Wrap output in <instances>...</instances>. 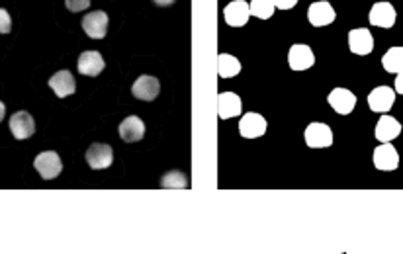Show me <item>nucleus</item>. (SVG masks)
<instances>
[{"label":"nucleus","instance_id":"obj_8","mask_svg":"<svg viewBox=\"0 0 403 254\" xmlns=\"http://www.w3.org/2000/svg\"><path fill=\"white\" fill-rule=\"evenodd\" d=\"M308 18H309V22H311V26L323 27V26H327V24H333V22H335L337 14H335V8H333L327 0H321V2H313V4L309 6Z\"/></svg>","mask_w":403,"mask_h":254},{"label":"nucleus","instance_id":"obj_1","mask_svg":"<svg viewBox=\"0 0 403 254\" xmlns=\"http://www.w3.org/2000/svg\"><path fill=\"white\" fill-rule=\"evenodd\" d=\"M34 166H36V170L40 173L43 180H53L63 170L61 157L55 151H45V153L38 155L36 161H34Z\"/></svg>","mask_w":403,"mask_h":254},{"label":"nucleus","instance_id":"obj_9","mask_svg":"<svg viewBox=\"0 0 403 254\" xmlns=\"http://www.w3.org/2000/svg\"><path fill=\"white\" fill-rule=\"evenodd\" d=\"M269 123L260 114H245L239 121V131L245 139H256L267 134Z\"/></svg>","mask_w":403,"mask_h":254},{"label":"nucleus","instance_id":"obj_13","mask_svg":"<svg viewBox=\"0 0 403 254\" xmlns=\"http://www.w3.org/2000/svg\"><path fill=\"white\" fill-rule=\"evenodd\" d=\"M10 131L16 139H29L36 134V121L27 112H16L10 118Z\"/></svg>","mask_w":403,"mask_h":254},{"label":"nucleus","instance_id":"obj_27","mask_svg":"<svg viewBox=\"0 0 403 254\" xmlns=\"http://www.w3.org/2000/svg\"><path fill=\"white\" fill-rule=\"evenodd\" d=\"M296 4L297 0H274V6L280 8V10H290V8H294Z\"/></svg>","mask_w":403,"mask_h":254},{"label":"nucleus","instance_id":"obj_30","mask_svg":"<svg viewBox=\"0 0 403 254\" xmlns=\"http://www.w3.org/2000/svg\"><path fill=\"white\" fill-rule=\"evenodd\" d=\"M4 114H6V107H4V104L0 102V121L4 120Z\"/></svg>","mask_w":403,"mask_h":254},{"label":"nucleus","instance_id":"obj_28","mask_svg":"<svg viewBox=\"0 0 403 254\" xmlns=\"http://www.w3.org/2000/svg\"><path fill=\"white\" fill-rule=\"evenodd\" d=\"M395 92L403 96V73H400L398 79H395Z\"/></svg>","mask_w":403,"mask_h":254},{"label":"nucleus","instance_id":"obj_26","mask_svg":"<svg viewBox=\"0 0 403 254\" xmlns=\"http://www.w3.org/2000/svg\"><path fill=\"white\" fill-rule=\"evenodd\" d=\"M10 27H12L10 16H8V12H6L4 8H0V34H8Z\"/></svg>","mask_w":403,"mask_h":254},{"label":"nucleus","instance_id":"obj_4","mask_svg":"<svg viewBox=\"0 0 403 254\" xmlns=\"http://www.w3.org/2000/svg\"><path fill=\"white\" fill-rule=\"evenodd\" d=\"M159 92H161V84L151 75H141L134 82V88H132V94H134L135 98L143 100V102H153L159 96Z\"/></svg>","mask_w":403,"mask_h":254},{"label":"nucleus","instance_id":"obj_12","mask_svg":"<svg viewBox=\"0 0 403 254\" xmlns=\"http://www.w3.org/2000/svg\"><path fill=\"white\" fill-rule=\"evenodd\" d=\"M349 47L354 55H368L374 49V38L366 27L352 29L349 34Z\"/></svg>","mask_w":403,"mask_h":254},{"label":"nucleus","instance_id":"obj_23","mask_svg":"<svg viewBox=\"0 0 403 254\" xmlns=\"http://www.w3.org/2000/svg\"><path fill=\"white\" fill-rule=\"evenodd\" d=\"M251 16H256L260 20H269L274 14V0H251Z\"/></svg>","mask_w":403,"mask_h":254},{"label":"nucleus","instance_id":"obj_25","mask_svg":"<svg viewBox=\"0 0 403 254\" xmlns=\"http://www.w3.org/2000/svg\"><path fill=\"white\" fill-rule=\"evenodd\" d=\"M65 4L71 12H82L90 6V0H65Z\"/></svg>","mask_w":403,"mask_h":254},{"label":"nucleus","instance_id":"obj_7","mask_svg":"<svg viewBox=\"0 0 403 254\" xmlns=\"http://www.w3.org/2000/svg\"><path fill=\"white\" fill-rule=\"evenodd\" d=\"M288 63H290L292 71H308L315 63V55L311 51V47L304 45V43H297V45L290 47Z\"/></svg>","mask_w":403,"mask_h":254},{"label":"nucleus","instance_id":"obj_20","mask_svg":"<svg viewBox=\"0 0 403 254\" xmlns=\"http://www.w3.org/2000/svg\"><path fill=\"white\" fill-rule=\"evenodd\" d=\"M400 134H402V125H400V121L395 120V118H391V116H382V118L378 120V125H376L378 141H382V143H390V141H393V139H395Z\"/></svg>","mask_w":403,"mask_h":254},{"label":"nucleus","instance_id":"obj_5","mask_svg":"<svg viewBox=\"0 0 403 254\" xmlns=\"http://www.w3.org/2000/svg\"><path fill=\"white\" fill-rule=\"evenodd\" d=\"M372 161L378 170H395L400 166V155L391 143H382L380 147L374 149Z\"/></svg>","mask_w":403,"mask_h":254},{"label":"nucleus","instance_id":"obj_19","mask_svg":"<svg viewBox=\"0 0 403 254\" xmlns=\"http://www.w3.org/2000/svg\"><path fill=\"white\" fill-rule=\"evenodd\" d=\"M104 71V59L98 51H84L79 57V73L86 77H96Z\"/></svg>","mask_w":403,"mask_h":254},{"label":"nucleus","instance_id":"obj_10","mask_svg":"<svg viewBox=\"0 0 403 254\" xmlns=\"http://www.w3.org/2000/svg\"><path fill=\"white\" fill-rule=\"evenodd\" d=\"M223 16H225V22H228L229 26L243 27L249 22L251 6H249L245 0H233L231 4H228V6L223 8Z\"/></svg>","mask_w":403,"mask_h":254},{"label":"nucleus","instance_id":"obj_18","mask_svg":"<svg viewBox=\"0 0 403 254\" xmlns=\"http://www.w3.org/2000/svg\"><path fill=\"white\" fill-rule=\"evenodd\" d=\"M49 86L53 88V92L59 98H67V96L75 94V90H77V82L73 79V73L71 71H59V73H55L53 77L49 79Z\"/></svg>","mask_w":403,"mask_h":254},{"label":"nucleus","instance_id":"obj_14","mask_svg":"<svg viewBox=\"0 0 403 254\" xmlns=\"http://www.w3.org/2000/svg\"><path fill=\"white\" fill-rule=\"evenodd\" d=\"M398 20L395 8L390 2H378L370 10V24L378 27H391Z\"/></svg>","mask_w":403,"mask_h":254},{"label":"nucleus","instance_id":"obj_22","mask_svg":"<svg viewBox=\"0 0 403 254\" xmlns=\"http://www.w3.org/2000/svg\"><path fill=\"white\" fill-rule=\"evenodd\" d=\"M382 65L388 73H395V75L403 73V47H391L390 51L382 57Z\"/></svg>","mask_w":403,"mask_h":254},{"label":"nucleus","instance_id":"obj_2","mask_svg":"<svg viewBox=\"0 0 403 254\" xmlns=\"http://www.w3.org/2000/svg\"><path fill=\"white\" fill-rule=\"evenodd\" d=\"M304 137H306L308 147L311 149H325L333 145V131H331V127L325 125V123H319V121L309 123L308 127H306Z\"/></svg>","mask_w":403,"mask_h":254},{"label":"nucleus","instance_id":"obj_3","mask_svg":"<svg viewBox=\"0 0 403 254\" xmlns=\"http://www.w3.org/2000/svg\"><path fill=\"white\" fill-rule=\"evenodd\" d=\"M82 29L86 31L88 38L93 40H102L106 38L108 31V14L102 10H95V12L86 14L82 18Z\"/></svg>","mask_w":403,"mask_h":254},{"label":"nucleus","instance_id":"obj_16","mask_svg":"<svg viewBox=\"0 0 403 254\" xmlns=\"http://www.w3.org/2000/svg\"><path fill=\"white\" fill-rule=\"evenodd\" d=\"M329 104L335 110L337 114L349 116L350 112L356 106V96L347 90V88H335L333 92L329 94Z\"/></svg>","mask_w":403,"mask_h":254},{"label":"nucleus","instance_id":"obj_11","mask_svg":"<svg viewBox=\"0 0 403 254\" xmlns=\"http://www.w3.org/2000/svg\"><path fill=\"white\" fill-rule=\"evenodd\" d=\"M393 102H395V92L391 90L390 86H378L368 94V106L372 112L386 114L393 106Z\"/></svg>","mask_w":403,"mask_h":254},{"label":"nucleus","instance_id":"obj_15","mask_svg":"<svg viewBox=\"0 0 403 254\" xmlns=\"http://www.w3.org/2000/svg\"><path fill=\"white\" fill-rule=\"evenodd\" d=\"M241 98L233 92H221L217 96V114L221 120H229L241 116Z\"/></svg>","mask_w":403,"mask_h":254},{"label":"nucleus","instance_id":"obj_17","mask_svg":"<svg viewBox=\"0 0 403 254\" xmlns=\"http://www.w3.org/2000/svg\"><path fill=\"white\" fill-rule=\"evenodd\" d=\"M145 135V123L137 116H130L120 123V137L125 143H137Z\"/></svg>","mask_w":403,"mask_h":254},{"label":"nucleus","instance_id":"obj_21","mask_svg":"<svg viewBox=\"0 0 403 254\" xmlns=\"http://www.w3.org/2000/svg\"><path fill=\"white\" fill-rule=\"evenodd\" d=\"M241 73V63L237 57L229 53H219L217 55V75L221 79H231L235 75Z\"/></svg>","mask_w":403,"mask_h":254},{"label":"nucleus","instance_id":"obj_29","mask_svg":"<svg viewBox=\"0 0 403 254\" xmlns=\"http://www.w3.org/2000/svg\"><path fill=\"white\" fill-rule=\"evenodd\" d=\"M157 6H171V4H175L176 0H153Z\"/></svg>","mask_w":403,"mask_h":254},{"label":"nucleus","instance_id":"obj_24","mask_svg":"<svg viewBox=\"0 0 403 254\" xmlns=\"http://www.w3.org/2000/svg\"><path fill=\"white\" fill-rule=\"evenodd\" d=\"M161 184H162V188H186L188 186L186 178L178 173V170H173V173L164 174V178L161 180Z\"/></svg>","mask_w":403,"mask_h":254},{"label":"nucleus","instance_id":"obj_6","mask_svg":"<svg viewBox=\"0 0 403 254\" xmlns=\"http://www.w3.org/2000/svg\"><path fill=\"white\" fill-rule=\"evenodd\" d=\"M86 164L95 170H102V168H108L112 161H114V151L110 145H102V143H95L90 145L88 151H86Z\"/></svg>","mask_w":403,"mask_h":254}]
</instances>
